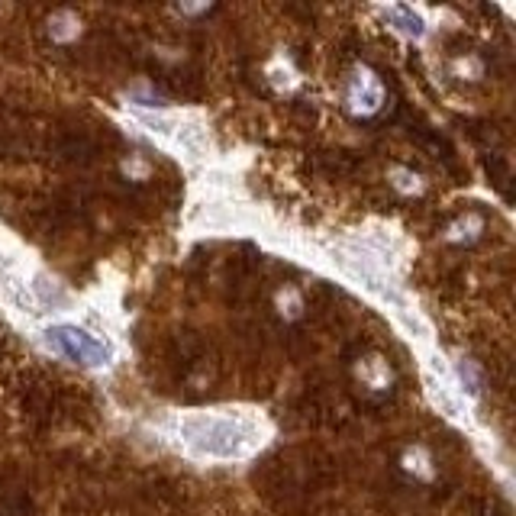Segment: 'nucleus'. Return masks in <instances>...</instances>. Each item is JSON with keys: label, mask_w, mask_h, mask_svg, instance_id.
<instances>
[{"label": "nucleus", "mask_w": 516, "mask_h": 516, "mask_svg": "<svg viewBox=\"0 0 516 516\" xmlns=\"http://www.w3.org/2000/svg\"><path fill=\"white\" fill-rule=\"evenodd\" d=\"M346 104L352 113L358 117H371V113H378L381 104H384V88L375 71L368 68H355V75L349 78V91H346Z\"/></svg>", "instance_id": "obj_4"}, {"label": "nucleus", "mask_w": 516, "mask_h": 516, "mask_svg": "<svg viewBox=\"0 0 516 516\" xmlns=\"http://www.w3.org/2000/svg\"><path fill=\"white\" fill-rule=\"evenodd\" d=\"M404 468L417 478H433V458H429V452L420 446L404 455Z\"/></svg>", "instance_id": "obj_8"}, {"label": "nucleus", "mask_w": 516, "mask_h": 516, "mask_svg": "<svg viewBox=\"0 0 516 516\" xmlns=\"http://www.w3.org/2000/svg\"><path fill=\"white\" fill-rule=\"evenodd\" d=\"M171 439L191 462L236 465L249 462L268 446L271 423L252 407L184 410L171 423Z\"/></svg>", "instance_id": "obj_1"}, {"label": "nucleus", "mask_w": 516, "mask_h": 516, "mask_svg": "<svg viewBox=\"0 0 516 516\" xmlns=\"http://www.w3.org/2000/svg\"><path fill=\"white\" fill-rule=\"evenodd\" d=\"M133 117L152 139H159L165 149H175L178 155L184 152L200 159V152L207 149V129L175 110H165L162 104L149 110H133Z\"/></svg>", "instance_id": "obj_3"}, {"label": "nucleus", "mask_w": 516, "mask_h": 516, "mask_svg": "<svg viewBox=\"0 0 516 516\" xmlns=\"http://www.w3.org/2000/svg\"><path fill=\"white\" fill-rule=\"evenodd\" d=\"M358 378H362V384L371 387V391H384V387L391 384V368H387L384 358L371 355L358 365Z\"/></svg>", "instance_id": "obj_6"}, {"label": "nucleus", "mask_w": 516, "mask_h": 516, "mask_svg": "<svg viewBox=\"0 0 516 516\" xmlns=\"http://www.w3.org/2000/svg\"><path fill=\"white\" fill-rule=\"evenodd\" d=\"M49 33H52V39L55 42H68V39H75L78 33H81V23L71 17V13H55L52 17V23H49Z\"/></svg>", "instance_id": "obj_7"}, {"label": "nucleus", "mask_w": 516, "mask_h": 516, "mask_svg": "<svg viewBox=\"0 0 516 516\" xmlns=\"http://www.w3.org/2000/svg\"><path fill=\"white\" fill-rule=\"evenodd\" d=\"M39 342L52 355L65 358L71 365L81 368H110L117 362V346L110 342V336H100L94 329L71 323V320H52L39 329Z\"/></svg>", "instance_id": "obj_2"}, {"label": "nucleus", "mask_w": 516, "mask_h": 516, "mask_svg": "<svg viewBox=\"0 0 516 516\" xmlns=\"http://www.w3.org/2000/svg\"><path fill=\"white\" fill-rule=\"evenodd\" d=\"M391 178H394V188H397V191H404V194H413V191H420V178L413 175V171L394 168V171H391Z\"/></svg>", "instance_id": "obj_9"}, {"label": "nucleus", "mask_w": 516, "mask_h": 516, "mask_svg": "<svg viewBox=\"0 0 516 516\" xmlns=\"http://www.w3.org/2000/svg\"><path fill=\"white\" fill-rule=\"evenodd\" d=\"M384 20L391 23V30H397L400 36H407V39H423L426 36L423 13L413 10V7H404V4L384 7Z\"/></svg>", "instance_id": "obj_5"}]
</instances>
